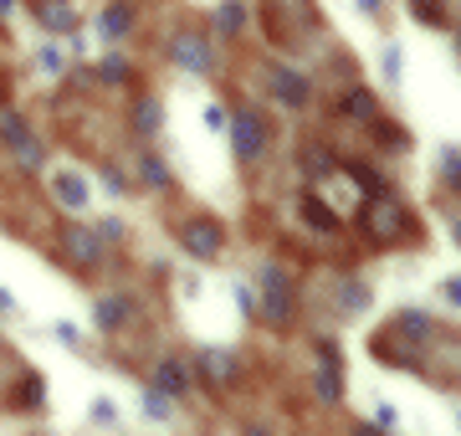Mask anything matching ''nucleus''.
<instances>
[{
	"label": "nucleus",
	"instance_id": "1",
	"mask_svg": "<svg viewBox=\"0 0 461 436\" xmlns=\"http://www.w3.org/2000/svg\"><path fill=\"white\" fill-rule=\"evenodd\" d=\"M257 283H262V308H257V313H262L267 323H277V329H282V323H293V313H297V287H293V277L267 262V268L257 272Z\"/></svg>",
	"mask_w": 461,
	"mask_h": 436
},
{
	"label": "nucleus",
	"instance_id": "2",
	"mask_svg": "<svg viewBox=\"0 0 461 436\" xmlns=\"http://www.w3.org/2000/svg\"><path fill=\"white\" fill-rule=\"evenodd\" d=\"M175 241H180L190 257H200V262H211V257H221V247H226V226L211 216H190L175 226Z\"/></svg>",
	"mask_w": 461,
	"mask_h": 436
},
{
	"label": "nucleus",
	"instance_id": "3",
	"mask_svg": "<svg viewBox=\"0 0 461 436\" xmlns=\"http://www.w3.org/2000/svg\"><path fill=\"white\" fill-rule=\"evenodd\" d=\"M169 62L180 72H195V77H205V72L215 68V51H211V41L200 32H175L169 36Z\"/></svg>",
	"mask_w": 461,
	"mask_h": 436
},
{
	"label": "nucleus",
	"instance_id": "4",
	"mask_svg": "<svg viewBox=\"0 0 461 436\" xmlns=\"http://www.w3.org/2000/svg\"><path fill=\"white\" fill-rule=\"evenodd\" d=\"M62 257L72 262V272L103 268V236L93 226H62Z\"/></svg>",
	"mask_w": 461,
	"mask_h": 436
},
{
	"label": "nucleus",
	"instance_id": "5",
	"mask_svg": "<svg viewBox=\"0 0 461 436\" xmlns=\"http://www.w3.org/2000/svg\"><path fill=\"white\" fill-rule=\"evenodd\" d=\"M226 129H230V150H236V159H257V154L267 150V123L257 114H247V108H241V114H230L226 118Z\"/></svg>",
	"mask_w": 461,
	"mask_h": 436
},
{
	"label": "nucleus",
	"instance_id": "6",
	"mask_svg": "<svg viewBox=\"0 0 461 436\" xmlns=\"http://www.w3.org/2000/svg\"><path fill=\"white\" fill-rule=\"evenodd\" d=\"M267 87H272V98H277L282 108H308V103H313L308 77H303V72H293L287 62H272V68H267Z\"/></svg>",
	"mask_w": 461,
	"mask_h": 436
},
{
	"label": "nucleus",
	"instance_id": "7",
	"mask_svg": "<svg viewBox=\"0 0 461 436\" xmlns=\"http://www.w3.org/2000/svg\"><path fill=\"white\" fill-rule=\"evenodd\" d=\"M364 232L375 236V241H390V236L405 232V211L395 201H384V190H379L375 201H369V211H364Z\"/></svg>",
	"mask_w": 461,
	"mask_h": 436
},
{
	"label": "nucleus",
	"instance_id": "8",
	"mask_svg": "<svg viewBox=\"0 0 461 436\" xmlns=\"http://www.w3.org/2000/svg\"><path fill=\"white\" fill-rule=\"evenodd\" d=\"M51 195H57V205H67V211H87V201H93V190H87V175L83 169H51Z\"/></svg>",
	"mask_w": 461,
	"mask_h": 436
},
{
	"label": "nucleus",
	"instance_id": "9",
	"mask_svg": "<svg viewBox=\"0 0 461 436\" xmlns=\"http://www.w3.org/2000/svg\"><path fill=\"white\" fill-rule=\"evenodd\" d=\"M200 375H205V386H226V380H236V369H241V359H236V350H226V344H205L200 350Z\"/></svg>",
	"mask_w": 461,
	"mask_h": 436
},
{
	"label": "nucleus",
	"instance_id": "10",
	"mask_svg": "<svg viewBox=\"0 0 461 436\" xmlns=\"http://www.w3.org/2000/svg\"><path fill=\"white\" fill-rule=\"evenodd\" d=\"M313 390H318L323 405L344 401V375H339V350H333V344H323V365H318V375H313Z\"/></svg>",
	"mask_w": 461,
	"mask_h": 436
},
{
	"label": "nucleus",
	"instance_id": "11",
	"mask_svg": "<svg viewBox=\"0 0 461 436\" xmlns=\"http://www.w3.org/2000/svg\"><path fill=\"white\" fill-rule=\"evenodd\" d=\"M133 319V298L129 293H108V298L93 303V323H98L103 334H113V329H123V323Z\"/></svg>",
	"mask_w": 461,
	"mask_h": 436
},
{
	"label": "nucleus",
	"instance_id": "12",
	"mask_svg": "<svg viewBox=\"0 0 461 436\" xmlns=\"http://www.w3.org/2000/svg\"><path fill=\"white\" fill-rule=\"evenodd\" d=\"M154 386L165 390L169 401H180V395H190V386H195V369L185 365V359H159V369H154Z\"/></svg>",
	"mask_w": 461,
	"mask_h": 436
},
{
	"label": "nucleus",
	"instance_id": "13",
	"mask_svg": "<svg viewBox=\"0 0 461 436\" xmlns=\"http://www.w3.org/2000/svg\"><path fill=\"white\" fill-rule=\"evenodd\" d=\"M36 21H41L51 36H72L77 32V11H72V0H36Z\"/></svg>",
	"mask_w": 461,
	"mask_h": 436
},
{
	"label": "nucleus",
	"instance_id": "14",
	"mask_svg": "<svg viewBox=\"0 0 461 436\" xmlns=\"http://www.w3.org/2000/svg\"><path fill=\"white\" fill-rule=\"evenodd\" d=\"M93 26H98L103 41H123V36L133 32V11L123 5V0H118V5H108V11H103V16L93 21Z\"/></svg>",
	"mask_w": 461,
	"mask_h": 436
},
{
	"label": "nucleus",
	"instance_id": "15",
	"mask_svg": "<svg viewBox=\"0 0 461 436\" xmlns=\"http://www.w3.org/2000/svg\"><path fill=\"white\" fill-rule=\"evenodd\" d=\"M133 129L144 139H154L159 129H165V108H159V98H139L133 103Z\"/></svg>",
	"mask_w": 461,
	"mask_h": 436
},
{
	"label": "nucleus",
	"instance_id": "16",
	"mask_svg": "<svg viewBox=\"0 0 461 436\" xmlns=\"http://www.w3.org/2000/svg\"><path fill=\"white\" fill-rule=\"evenodd\" d=\"M139 180H144L149 190H169V165L154 150H144L139 154Z\"/></svg>",
	"mask_w": 461,
	"mask_h": 436
},
{
	"label": "nucleus",
	"instance_id": "17",
	"mask_svg": "<svg viewBox=\"0 0 461 436\" xmlns=\"http://www.w3.org/2000/svg\"><path fill=\"white\" fill-rule=\"evenodd\" d=\"M139 411H144L149 421H169L175 416V401H169L159 386H149V390H139Z\"/></svg>",
	"mask_w": 461,
	"mask_h": 436
},
{
	"label": "nucleus",
	"instance_id": "18",
	"mask_svg": "<svg viewBox=\"0 0 461 436\" xmlns=\"http://www.w3.org/2000/svg\"><path fill=\"white\" fill-rule=\"evenodd\" d=\"M364 308H369V287H364L359 277H354V283H339V313L354 319V313H364Z\"/></svg>",
	"mask_w": 461,
	"mask_h": 436
},
{
	"label": "nucleus",
	"instance_id": "19",
	"mask_svg": "<svg viewBox=\"0 0 461 436\" xmlns=\"http://www.w3.org/2000/svg\"><path fill=\"white\" fill-rule=\"evenodd\" d=\"M303 216L313 221V232H339V216H333L318 195H303Z\"/></svg>",
	"mask_w": 461,
	"mask_h": 436
},
{
	"label": "nucleus",
	"instance_id": "20",
	"mask_svg": "<svg viewBox=\"0 0 461 436\" xmlns=\"http://www.w3.org/2000/svg\"><path fill=\"white\" fill-rule=\"evenodd\" d=\"M215 26H221L226 36H241V32H247V5H241V0H226V5H221V16H215Z\"/></svg>",
	"mask_w": 461,
	"mask_h": 436
},
{
	"label": "nucleus",
	"instance_id": "21",
	"mask_svg": "<svg viewBox=\"0 0 461 436\" xmlns=\"http://www.w3.org/2000/svg\"><path fill=\"white\" fill-rule=\"evenodd\" d=\"M379 72H384V83L390 87H400V77H405V51H400L395 41L379 51Z\"/></svg>",
	"mask_w": 461,
	"mask_h": 436
},
{
	"label": "nucleus",
	"instance_id": "22",
	"mask_svg": "<svg viewBox=\"0 0 461 436\" xmlns=\"http://www.w3.org/2000/svg\"><path fill=\"white\" fill-rule=\"evenodd\" d=\"M344 114L348 118H375V93H364V87L344 93Z\"/></svg>",
	"mask_w": 461,
	"mask_h": 436
},
{
	"label": "nucleus",
	"instance_id": "23",
	"mask_svg": "<svg viewBox=\"0 0 461 436\" xmlns=\"http://www.w3.org/2000/svg\"><path fill=\"white\" fill-rule=\"evenodd\" d=\"M98 77L103 83H129V62L118 51H108V57H98Z\"/></svg>",
	"mask_w": 461,
	"mask_h": 436
},
{
	"label": "nucleus",
	"instance_id": "24",
	"mask_svg": "<svg viewBox=\"0 0 461 436\" xmlns=\"http://www.w3.org/2000/svg\"><path fill=\"white\" fill-rule=\"evenodd\" d=\"M411 11L420 26H446V5L441 0H411Z\"/></svg>",
	"mask_w": 461,
	"mask_h": 436
},
{
	"label": "nucleus",
	"instance_id": "25",
	"mask_svg": "<svg viewBox=\"0 0 461 436\" xmlns=\"http://www.w3.org/2000/svg\"><path fill=\"white\" fill-rule=\"evenodd\" d=\"M98 180H103V190H108V195H123V190H129V180H123V169H118L113 159H108V165H98Z\"/></svg>",
	"mask_w": 461,
	"mask_h": 436
},
{
	"label": "nucleus",
	"instance_id": "26",
	"mask_svg": "<svg viewBox=\"0 0 461 436\" xmlns=\"http://www.w3.org/2000/svg\"><path fill=\"white\" fill-rule=\"evenodd\" d=\"M0 139H5V144H11V150H16L21 139H32V129H26V123H21L16 114H5V118H0Z\"/></svg>",
	"mask_w": 461,
	"mask_h": 436
},
{
	"label": "nucleus",
	"instance_id": "27",
	"mask_svg": "<svg viewBox=\"0 0 461 436\" xmlns=\"http://www.w3.org/2000/svg\"><path fill=\"white\" fill-rule=\"evenodd\" d=\"M87 421H93V426H118V405L98 395V401L87 405Z\"/></svg>",
	"mask_w": 461,
	"mask_h": 436
},
{
	"label": "nucleus",
	"instance_id": "28",
	"mask_svg": "<svg viewBox=\"0 0 461 436\" xmlns=\"http://www.w3.org/2000/svg\"><path fill=\"white\" fill-rule=\"evenodd\" d=\"M436 298H441L446 308H456V313H461V272H451V277H441V287H436Z\"/></svg>",
	"mask_w": 461,
	"mask_h": 436
},
{
	"label": "nucleus",
	"instance_id": "29",
	"mask_svg": "<svg viewBox=\"0 0 461 436\" xmlns=\"http://www.w3.org/2000/svg\"><path fill=\"white\" fill-rule=\"evenodd\" d=\"M36 62H41V72H47V77H62V72H67V57L57 47H41V57H36Z\"/></svg>",
	"mask_w": 461,
	"mask_h": 436
},
{
	"label": "nucleus",
	"instance_id": "30",
	"mask_svg": "<svg viewBox=\"0 0 461 436\" xmlns=\"http://www.w3.org/2000/svg\"><path fill=\"white\" fill-rule=\"evenodd\" d=\"M93 232L103 236V247H108V241H123V216H103V221H93Z\"/></svg>",
	"mask_w": 461,
	"mask_h": 436
},
{
	"label": "nucleus",
	"instance_id": "31",
	"mask_svg": "<svg viewBox=\"0 0 461 436\" xmlns=\"http://www.w3.org/2000/svg\"><path fill=\"white\" fill-rule=\"evenodd\" d=\"M441 169H446V185L461 190V154L456 150H441Z\"/></svg>",
	"mask_w": 461,
	"mask_h": 436
},
{
	"label": "nucleus",
	"instance_id": "32",
	"mask_svg": "<svg viewBox=\"0 0 461 436\" xmlns=\"http://www.w3.org/2000/svg\"><path fill=\"white\" fill-rule=\"evenodd\" d=\"M379 139H384V150H411L405 129H395V123H379Z\"/></svg>",
	"mask_w": 461,
	"mask_h": 436
},
{
	"label": "nucleus",
	"instance_id": "33",
	"mask_svg": "<svg viewBox=\"0 0 461 436\" xmlns=\"http://www.w3.org/2000/svg\"><path fill=\"white\" fill-rule=\"evenodd\" d=\"M21 390H26V395H16V401L26 405V411H36V405L47 401V395H41V380H26V386H21Z\"/></svg>",
	"mask_w": 461,
	"mask_h": 436
},
{
	"label": "nucleus",
	"instance_id": "34",
	"mask_svg": "<svg viewBox=\"0 0 461 436\" xmlns=\"http://www.w3.org/2000/svg\"><path fill=\"white\" fill-rule=\"evenodd\" d=\"M205 129H211V134L226 129V108H221V103H205Z\"/></svg>",
	"mask_w": 461,
	"mask_h": 436
},
{
	"label": "nucleus",
	"instance_id": "35",
	"mask_svg": "<svg viewBox=\"0 0 461 436\" xmlns=\"http://www.w3.org/2000/svg\"><path fill=\"white\" fill-rule=\"evenodd\" d=\"M51 334L62 339V344H72V350H77V339H83V334H77V323H62V319L51 323Z\"/></svg>",
	"mask_w": 461,
	"mask_h": 436
},
{
	"label": "nucleus",
	"instance_id": "36",
	"mask_svg": "<svg viewBox=\"0 0 461 436\" xmlns=\"http://www.w3.org/2000/svg\"><path fill=\"white\" fill-rule=\"evenodd\" d=\"M375 426H390V431H395V426H400V411H395V405H375Z\"/></svg>",
	"mask_w": 461,
	"mask_h": 436
},
{
	"label": "nucleus",
	"instance_id": "37",
	"mask_svg": "<svg viewBox=\"0 0 461 436\" xmlns=\"http://www.w3.org/2000/svg\"><path fill=\"white\" fill-rule=\"evenodd\" d=\"M11 313H21V303L11 298V293H5V287H0V319H11Z\"/></svg>",
	"mask_w": 461,
	"mask_h": 436
},
{
	"label": "nucleus",
	"instance_id": "38",
	"mask_svg": "<svg viewBox=\"0 0 461 436\" xmlns=\"http://www.w3.org/2000/svg\"><path fill=\"white\" fill-rule=\"evenodd\" d=\"M359 5H364V11H369V16H375V11H379V0H359Z\"/></svg>",
	"mask_w": 461,
	"mask_h": 436
},
{
	"label": "nucleus",
	"instance_id": "39",
	"mask_svg": "<svg viewBox=\"0 0 461 436\" xmlns=\"http://www.w3.org/2000/svg\"><path fill=\"white\" fill-rule=\"evenodd\" d=\"M5 11H16V0H0V16H5Z\"/></svg>",
	"mask_w": 461,
	"mask_h": 436
},
{
	"label": "nucleus",
	"instance_id": "40",
	"mask_svg": "<svg viewBox=\"0 0 461 436\" xmlns=\"http://www.w3.org/2000/svg\"><path fill=\"white\" fill-rule=\"evenodd\" d=\"M456 51H461V32H456Z\"/></svg>",
	"mask_w": 461,
	"mask_h": 436
}]
</instances>
